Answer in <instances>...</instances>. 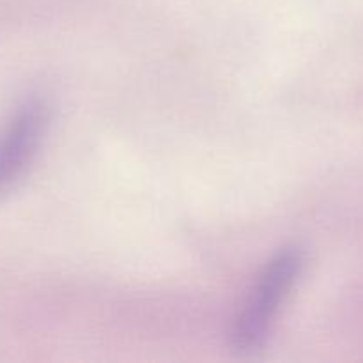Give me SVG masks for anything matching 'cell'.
<instances>
[{
	"label": "cell",
	"mask_w": 363,
	"mask_h": 363,
	"mask_svg": "<svg viewBox=\"0 0 363 363\" xmlns=\"http://www.w3.org/2000/svg\"><path fill=\"white\" fill-rule=\"evenodd\" d=\"M300 269L301 254L294 248L280 252L266 266L257 287L234 326L233 339L238 350L252 351L262 346Z\"/></svg>",
	"instance_id": "cell-1"
},
{
	"label": "cell",
	"mask_w": 363,
	"mask_h": 363,
	"mask_svg": "<svg viewBox=\"0 0 363 363\" xmlns=\"http://www.w3.org/2000/svg\"><path fill=\"white\" fill-rule=\"evenodd\" d=\"M48 126L41 99L25 101L0 135V190L11 186L30 165Z\"/></svg>",
	"instance_id": "cell-2"
}]
</instances>
